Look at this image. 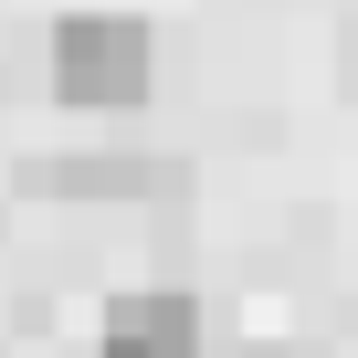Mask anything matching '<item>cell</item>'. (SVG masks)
<instances>
[{"mask_svg":"<svg viewBox=\"0 0 358 358\" xmlns=\"http://www.w3.org/2000/svg\"><path fill=\"white\" fill-rule=\"evenodd\" d=\"M95 358H201V306L179 295V285H137V295L106 306Z\"/></svg>","mask_w":358,"mask_h":358,"instance_id":"obj_2","label":"cell"},{"mask_svg":"<svg viewBox=\"0 0 358 358\" xmlns=\"http://www.w3.org/2000/svg\"><path fill=\"white\" fill-rule=\"evenodd\" d=\"M32 179L64 190V201H137V190H169V169H148V158H43Z\"/></svg>","mask_w":358,"mask_h":358,"instance_id":"obj_3","label":"cell"},{"mask_svg":"<svg viewBox=\"0 0 358 358\" xmlns=\"http://www.w3.org/2000/svg\"><path fill=\"white\" fill-rule=\"evenodd\" d=\"M148 85H158L148 22H127V11H74V22H53V95H64V106H137Z\"/></svg>","mask_w":358,"mask_h":358,"instance_id":"obj_1","label":"cell"}]
</instances>
